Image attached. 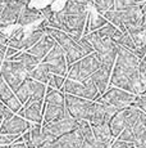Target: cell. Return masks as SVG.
<instances>
[{
	"mask_svg": "<svg viewBox=\"0 0 146 148\" xmlns=\"http://www.w3.org/2000/svg\"><path fill=\"white\" fill-rule=\"evenodd\" d=\"M139 62V57L132 50L118 45L117 59L112 70L109 84L133 93L135 95L142 94L146 85L140 77Z\"/></svg>",
	"mask_w": 146,
	"mask_h": 148,
	"instance_id": "obj_1",
	"label": "cell"
},
{
	"mask_svg": "<svg viewBox=\"0 0 146 148\" xmlns=\"http://www.w3.org/2000/svg\"><path fill=\"white\" fill-rule=\"evenodd\" d=\"M97 68H100V61L97 58L96 52L90 53L87 56L82 57L81 59H78L77 62L72 63L71 66H68L67 77L82 82L87 77H90Z\"/></svg>",
	"mask_w": 146,
	"mask_h": 148,
	"instance_id": "obj_2",
	"label": "cell"
},
{
	"mask_svg": "<svg viewBox=\"0 0 146 148\" xmlns=\"http://www.w3.org/2000/svg\"><path fill=\"white\" fill-rule=\"evenodd\" d=\"M0 76L9 85L10 89L16 92L24 79L28 77V72L22 62L14 59H5L0 68Z\"/></svg>",
	"mask_w": 146,
	"mask_h": 148,
	"instance_id": "obj_3",
	"label": "cell"
},
{
	"mask_svg": "<svg viewBox=\"0 0 146 148\" xmlns=\"http://www.w3.org/2000/svg\"><path fill=\"white\" fill-rule=\"evenodd\" d=\"M60 90L64 94L77 95V97H81V98L90 99V101H96L101 95L91 77H87L82 82L66 77V81H64L63 88Z\"/></svg>",
	"mask_w": 146,
	"mask_h": 148,
	"instance_id": "obj_4",
	"label": "cell"
},
{
	"mask_svg": "<svg viewBox=\"0 0 146 148\" xmlns=\"http://www.w3.org/2000/svg\"><path fill=\"white\" fill-rule=\"evenodd\" d=\"M64 99H66V108L72 117H74L76 120L90 121L96 101H90L72 94H64Z\"/></svg>",
	"mask_w": 146,
	"mask_h": 148,
	"instance_id": "obj_5",
	"label": "cell"
},
{
	"mask_svg": "<svg viewBox=\"0 0 146 148\" xmlns=\"http://www.w3.org/2000/svg\"><path fill=\"white\" fill-rule=\"evenodd\" d=\"M135 98L136 95L131 92H127L124 89H120L117 86H109L106 92L101 94L96 101H101L105 103H109L112 106L117 107L118 110H123L126 107H136L135 106Z\"/></svg>",
	"mask_w": 146,
	"mask_h": 148,
	"instance_id": "obj_6",
	"label": "cell"
},
{
	"mask_svg": "<svg viewBox=\"0 0 146 148\" xmlns=\"http://www.w3.org/2000/svg\"><path fill=\"white\" fill-rule=\"evenodd\" d=\"M41 62L47 67L50 73H55V75H62L67 77V72H68V64H67L66 53L62 49L59 44H55L51 48L49 53L41 59Z\"/></svg>",
	"mask_w": 146,
	"mask_h": 148,
	"instance_id": "obj_7",
	"label": "cell"
},
{
	"mask_svg": "<svg viewBox=\"0 0 146 148\" xmlns=\"http://www.w3.org/2000/svg\"><path fill=\"white\" fill-rule=\"evenodd\" d=\"M122 21L124 23V27L128 34H136L142 31V12L140 4L132 5L130 8L119 10Z\"/></svg>",
	"mask_w": 146,
	"mask_h": 148,
	"instance_id": "obj_8",
	"label": "cell"
},
{
	"mask_svg": "<svg viewBox=\"0 0 146 148\" xmlns=\"http://www.w3.org/2000/svg\"><path fill=\"white\" fill-rule=\"evenodd\" d=\"M31 124H32V122H30L27 119L14 113L10 119L1 122V125H0V134L22 135L24 132H27L31 127Z\"/></svg>",
	"mask_w": 146,
	"mask_h": 148,
	"instance_id": "obj_9",
	"label": "cell"
},
{
	"mask_svg": "<svg viewBox=\"0 0 146 148\" xmlns=\"http://www.w3.org/2000/svg\"><path fill=\"white\" fill-rule=\"evenodd\" d=\"M83 143V136L81 134L78 126L74 130L59 136L54 143L41 148H80Z\"/></svg>",
	"mask_w": 146,
	"mask_h": 148,
	"instance_id": "obj_10",
	"label": "cell"
},
{
	"mask_svg": "<svg viewBox=\"0 0 146 148\" xmlns=\"http://www.w3.org/2000/svg\"><path fill=\"white\" fill-rule=\"evenodd\" d=\"M43 125L51 134H54L57 138H59V136L74 130L76 127L78 126V120H76L71 115H67L66 117L60 119V120H58V121L50 122V124H43Z\"/></svg>",
	"mask_w": 146,
	"mask_h": 148,
	"instance_id": "obj_11",
	"label": "cell"
},
{
	"mask_svg": "<svg viewBox=\"0 0 146 148\" xmlns=\"http://www.w3.org/2000/svg\"><path fill=\"white\" fill-rule=\"evenodd\" d=\"M43 111H44L43 124H50V122L58 121L60 119L66 117L67 115H69L66 108V104H51V103H45L44 102Z\"/></svg>",
	"mask_w": 146,
	"mask_h": 148,
	"instance_id": "obj_12",
	"label": "cell"
},
{
	"mask_svg": "<svg viewBox=\"0 0 146 148\" xmlns=\"http://www.w3.org/2000/svg\"><path fill=\"white\" fill-rule=\"evenodd\" d=\"M55 44H57V41L54 40V38L50 36L49 34H45V35L36 42L33 47H31L30 49H27V52L33 54V56L37 57V58L41 61V59H43L44 57L51 50V48L54 47Z\"/></svg>",
	"mask_w": 146,
	"mask_h": 148,
	"instance_id": "obj_13",
	"label": "cell"
},
{
	"mask_svg": "<svg viewBox=\"0 0 146 148\" xmlns=\"http://www.w3.org/2000/svg\"><path fill=\"white\" fill-rule=\"evenodd\" d=\"M43 16H41V10L37 9V8H32L28 7V5H24L22 8V10L18 14V18H17V25L19 26H30L32 23H36V22L41 21Z\"/></svg>",
	"mask_w": 146,
	"mask_h": 148,
	"instance_id": "obj_14",
	"label": "cell"
},
{
	"mask_svg": "<svg viewBox=\"0 0 146 148\" xmlns=\"http://www.w3.org/2000/svg\"><path fill=\"white\" fill-rule=\"evenodd\" d=\"M113 68L106 67V66H100L90 77L92 79V81L95 82L97 90L100 94H104L106 92V89L109 88V81H110V75Z\"/></svg>",
	"mask_w": 146,
	"mask_h": 148,
	"instance_id": "obj_15",
	"label": "cell"
},
{
	"mask_svg": "<svg viewBox=\"0 0 146 148\" xmlns=\"http://www.w3.org/2000/svg\"><path fill=\"white\" fill-rule=\"evenodd\" d=\"M43 107H44V101H36L30 104H26V106H23L24 108L23 117L27 119L32 124H43L44 121Z\"/></svg>",
	"mask_w": 146,
	"mask_h": 148,
	"instance_id": "obj_16",
	"label": "cell"
},
{
	"mask_svg": "<svg viewBox=\"0 0 146 148\" xmlns=\"http://www.w3.org/2000/svg\"><path fill=\"white\" fill-rule=\"evenodd\" d=\"M92 126V132H94L95 140L99 144H101L104 148H109L110 144L113 143L114 136L112 134L110 126H109L108 122L101 125H91Z\"/></svg>",
	"mask_w": 146,
	"mask_h": 148,
	"instance_id": "obj_17",
	"label": "cell"
},
{
	"mask_svg": "<svg viewBox=\"0 0 146 148\" xmlns=\"http://www.w3.org/2000/svg\"><path fill=\"white\" fill-rule=\"evenodd\" d=\"M109 126H110L112 134H113L114 138H117L126 127H128L127 124V112H126V108L123 110H119L113 117L110 119V122H109Z\"/></svg>",
	"mask_w": 146,
	"mask_h": 148,
	"instance_id": "obj_18",
	"label": "cell"
},
{
	"mask_svg": "<svg viewBox=\"0 0 146 148\" xmlns=\"http://www.w3.org/2000/svg\"><path fill=\"white\" fill-rule=\"evenodd\" d=\"M28 85H30V99L23 104H30L32 102H36V101H44L45 98V94H46V84L44 82H40L37 80H33V79L28 77Z\"/></svg>",
	"mask_w": 146,
	"mask_h": 148,
	"instance_id": "obj_19",
	"label": "cell"
},
{
	"mask_svg": "<svg viewBox=\"0 0 146 148\" xmlns=\"http://www.w3.org/2000/svg\"><path fill=\"white\" fill-rule=\"evenodd\" d=\"M10 59H14V61L22 62V63L24 64V67H26L27 72H31V71H32L33 68H35L41 62L37 57H35L33 54L28 53L27 50H24V52H23V50H21V52L17 54L16 57H13V58H10Z\"/></svg>",
	"mask_w": 146,
	"mask_h": 148,
	"instance_id": "obj_20",
	"label": "cell"
},
{
	"mask_svg": "<svg viewBox=\"0 0 146 148\" xmlns=\"http://www.w3.org/2000/svg\"><path fill=\"white\" fill-rule=\"evenodd\" d=\"M50 75H51V73L49 72L47 67L45 66L43 62H40L31 72H28V77L33 79V80H37L40 82H44V84H46V85H47V81H49V79H50Z\"/></svg>",
	"mask_w": 146,
	"mask_h": 148,
	"instance_id": "obj_21",
	"label": "cell"
},
{
	"mask_svg": "<svg viewBox=\"0 0 146 148\" xmlns=\"http://www.w3.org/2000/svg\"><path fill=\"white\" fill-rule=\"evenodd\" d=\"M103 16L106 18V21L110 22V23H113L114 26H116L117 28H119L120 31L127 32V30H126V27H124V23H123V21H122V17H120L119 10H117V9L106 10V12L103 13Z\"/></svg>",
	"mask_w": 146,
	"mask_h": 148,
	"instance_id": "obj_22",
	"label": "cell"
},
{
	"mask_svg": "<svg viewBox=\"0 0 146 148\" xmlns=\"http://www.w3.org/2000/svg\"><path fill=\"white\" fill-rule=\"evenodd\" d=\"M30 134L33 146L39 148L43 143V124H31Z\"/></svg>",
	"mask_w": 146,
	"mask_h": 148,
	"instance_id": "obj_23",
	"label": "cell"
},
{
	"mask_svg": "<svg viewBox=\"0 0 146 148\" xmlns=\"http://www.w3.org/2000/svg\"><path fill=\"white\" fill-rule=\"evenodd\" d=\"M14 94L17 98L21 101L22 104H24L27 101L30 99V85H28V77L24 79L23 82L17 88V90L14 92Z\"/></svg>",
	"mask_w": 146,
	"mask_h": 148,
	"instance_id": "obj_24",
	"label": "cell"
},
{
	"mask_svg": "<svg viewBox=\"0 0 146 148\" xmlns=\"http://www.w3.org/2000/svg\"><path fill=\"white\" fill-rule=\"evenodd\" d=\"M94 9L100 14L114 9V0H94Z\"/></svg>",
	"mask_w": 146,
	"mask_h": 148,
	"instance_id": "obj_25",
	"label": "cell"
},
{
	"mask_svg": "<svg viewBox=\"0 0 146 148\" xmlns=\"http://www.w3.org/2000/svg\"><path fill=\"white\" fill-rule=\"evenodd\" d=\"M13 95H14V92L10 89V86L5 82L4 79L0 76V101L5 103V102L9 98H12Z\"/></svg>",
	"mask_w": 146,
	"mask_h": 148,
	"instance_id": "obj_26",
	"label": "cell"
},
{
	"mask_svg": "<svg viewBox=\"0 0 146 148\" xmlns=\"http://www.w3.org/2000/svg\"><path fill=\"white\" fill-rule=\"evenodd\" d=\"M116 44L117 45H122V47H124V48H127V49L132 50L133 53L136 52V44H135L133 39H132V36L128 32H123V35L118 39V41L116 42Z\"/></svg>",
	"mask_w": 146,
	"mask_h": 148,
	"instance_id": "obj_27",
	"label": "cell"
},
{
	"mask_svg": "<svg viewBox=\"0 0 146 148\" xmlns=\"http://www.w3.org/2000/svg\"><path fill=\"white\" fill-rule=\"evenodd\" d=\"M66 81V76H62V75H55V73H51L50 75V79L47 81V85L54 89H58L60 90L63 88V84Z\"/></svg>",
	"mask_w": 146,
	"mask_h": 148,
	"instance_id": "obj_28",
	"label": "cell"
},
{
	"mask_svg": "<svg viewBox=\"0 0 146 148\" xmlns=\"http://www.w3.org/2000/svg\"><path fill=\"white\" fill-rule=\"evenodd\" d=\"M5 104L8 106V108L9 110H12V112L13 113H18L19 112V110H21L22 107H23V104L21 103V101H19L18 98L16 97V94L12 97V98H9L7 102H5Z\"/></svg>",
	"mask_w": 146,
	"mask_h": 148,
	"instance_id": "obj_29",
	"label": "cell"
},
{
	"mask_svg": "<svg viewBox=\"0 0 146 148\" xmlns=\"http://www.w3.org/2000/svg\"><path fill=\"white\" fill-rule=\"evenodd\" d=\"M136 4H140V0H114V9L122 10Z\"/></svg>",
	"mask_w": 146,
	"mask_h": 148,
	"instance_id": "obj_30",
	"label": "cell"
},
{
	"mask_svg": "<svg viewBox=\"0 0 146 148\" xmlns=\"http://www.w3.org/2000/svg\"><path fill=\"white\" fill-rule=\"evenodd\" d=\"M116 139L124 140V142H131V143L135 144V135H133V132H132V127H126Z\"/></svg>",
	"mask_w": 146,
	"mask_h": 148,
	"instance_id": "obj_31",
	"label": "cell"
},
{
	"mask_svg": "<svg viewBox=\"0 0 146 148\" xmlns=\"http://www.w3.org/2000/svg\"><path fill=\"white\" fill-rule=\"evenodd\" d=\"M13 115H14V113L12 112V110H9L4 102L0 101V121L3 122L5 120H8V119H10Z\"/></svg>",
	"mask_w": 146,
	"mask_h": 148,
	"instance_id": "obj_32",
	"label": "cell"
},
{
	"mask_svg": "<svg viewBox=\"0 0 146 148\" xmlns=\"http://www.w3.org/2000/svg\"><path fill=\"white\" fill-rule=\"evenodd\" d=\"M21 135L18 134H0V147L14 143Z\"/></svg>",
	"mask_w": 146,
	"mask_h": 148,
	"instance_id": "obj_33",
	"label": "cell"
},
{
	"mask_svg": "<svg viewBox=\"0 0 146 148\" xmlns=\"http://www.w3.org/2000/svg\"><path fill=\"white\" fill-rule=\"evenodd\" d=\"M135 106L139 107L142 112L146 113V95L144 94H139L135 98Z\"/></svg>",
	"mask_w": 146,
	"mask_h": 148,
	"instance_id": "obj_34",
	"label": "cell"
},
{
	"mask_svg": "<svg viewBox=\"0 0 146 148\" xmlns=\"http://www.w3.org/2000/svg\"><path fill=\"white\" fill-rule=\"evenodd\" d=\"M139 73H140V77H141L142 82L146 85V57L140 59V62H139Z\"/></svg>",
	"mask_w": 146,
	"mask_h": 148,
	"instance_id": "obj_35",
	"label": "cell"
},
{
	"mask_svg": "<svg viewBox=\"0 0 146 148\" xmlns=\"http://www.w3.org/2000/svg\"><path fill=\"white\" fill-rule=\"evenodd\" d=\"M135 144L131 143V142H124V140H119V139H116L113 140V143L110 144L109 148H133Z\"/></svg>",
	"mask_w": 146,
	"mask_h": 148,
	"instance_id": "obj_36",
	"label": "cell"
},
{
	"mask_svg": "<svg viewBox=\"0 0 146 148\" xmlns=\"http://www.w3.org/2000/svg\"><path fill=\"white\" fill-rule=\"evenodd\" d=\"M40 10H41V16H43V18L45 21H49V19L53 17V14H54V10H53V8L50 4H47L46 7H44L43 9H40Z\"/></svg>",
	"mask_w": 146,
	"mask_h": 148,
	"instance_id": "obj_37",
	"label": "cell"
},
{
	"mask_svg": "<svg viewBox=\"0 0 146 148\" xmlns=\"http://www.w3.org/2000/svg\"><path fill=\"white\" fill-rule=\"evenodd\" d=\"M26 143H24V140H23V138H22V135L19 136L18 139L14 142V143H12V144H8V146H1L0 148H26Z\"/></svg>",
	"mask_w": 146,
	"mask_h": 148,
	"instance_id": "obj_38",
	"label": "cell"
},
{
	"mask_svg": "<svg viewBox=\"0 0 146 148\" xmlns=\"http://www.w3.org/2000/svg\"><path fill=\"white\" fill-rule=\"evenodd\" d=\"M47 4H49L47 0H31L27 5H28V7H32V8H37V9H43V8L46 7Z\"/></svg>",
	"mask_w": 146,
	"mask_h": 148,
	"instance_id": "obj_39",
	"label": "cell"
},
{
	"mask_svg": "<svg viewBox=\"0 0 146 148\" xmlns=\"http://www.w3.org/2000/svg\"><path fill=\"white\" fill-rule=\"evenodd\" d=\"M21 50L19 49H16V48H12V47H8L7 45V52H5V59H10L13 57H16Z\"/></svg>",
	"mask_w": 146,
	"mask_h": 148,
	"instance_id": "obj_40",
	"label": "cell"
},
{
	"mask_svg": "<svg viewBox=\"0 0 146 148\" xmlns=\"http://www.w3.org/2000/svg\"><path fill=\"white\" fill-rule=\"evenodd\" d=\"M80 148H104V147L101 146V144L97 143V142H87V140L83 139V143Z\"/></svg>",
	"mask_w": 146,
	"mask_h": 148,
	"instance_id": "obj_41",
	"label": "cell"
},
{
	"mask_svg": "<svg viewBox=\"0 0 146 148\" xmlns=\"http://www.w3.org/2000/svg\"><path fill=\"white\" fill-rule=\"evenodd\" d=\"M5 52H7V45L0 44V68H1L3 62L5 61Z\"/></svg>",
	"mask_w": 146,
	"mask_h": 148,
	"instance_id": "obj_42",
	"label": "cell"
},
{
	"mask_svg": "<svg viewBox=\"0 0 146 148\" xmlns=\"http://www.w3.org/2000/svg\"><path fill=\"white\" fill-rule=\"evenodd\" d=\"M140 7H141L142 17H144V18H146V4H144V3H141V4H140Z\"/></svg>",
	"mask_w": 146,
	"mask_h": 148,
	"instance_id": "obj_43",
	"label": "cell"
},
{
	"mask_svg": "<svg viewBox=\"0 0 146 148\" xmlns=\"http://www.w3.org/2000/svg\"><path fill=\"white\" fill-rule=\"evenodd\" d=\"M141 27H142V31H144V34L146 35V18H144V17H142V25H141Z\"/></svg>",
	"mask_w": 146,
	"mask_h": 148,
	"instance_id": "obj_44",
	"label": "cell"
},
{
	"mask_svg": "<svg viewBox=\"0 0 146 148\" xmlns=\"http://www.w3.org/2000/svg\"><path fill=\"white\" fill-rule=\"evenodd\" d=\"M136 148H146V143L141 144V146H139V147H136Z\"/></svg>",
	"mask_w": 146,
	"mask_h": 148,
	"instance_id": "obj_45",
	"label": "cell"
},
{
	"mask_svg": "<svg viewBox=\"0 0 146 148\" xmlns=\"http://www.w3.org/2000/svg\"><path fill=\"white\" fill-rule=\"evenodd\" d=\"M23 1H24V3H26V4H28V3L31 1V0H23Z\"/></svg>",
	"mask_w": 146,
	"mask_h": 148,
	"instance_id": "obj_46",
	"label": "cell"
},
{
	"mask_svg": "<svg viewBox=\"0 0 146 148\" xmlns=\"http://www.w3.org/2000/svg\"><path fill=\"white\" fill-rule=\"evenodd\" d=\"M144 95H146V86H145V90H144V93H142Z\"/></svg>",
	"mask_w": 146,
	"mask_h": 148,
	"instance_id": "obj_47",
	"label": "cell"
},
{
	"mask_svg": "<svg viewBox=\"0 0 146 148\" xmlns=\"http://www.w3.org/2000/svg\"><path fill=\"white\" fill-rule=\"evenodd\" d=\"M0 30H1V26H0Z\"/></svg>",
	"mask_w": 146,
	"mask_h": 148,
	"instance_id": "obj_48",
	"label": "cell"
},
{
	"mask_svg": "<svg viewBox=\"0 0 146 148\" xmlns=\"http://www.w3.org/2000/svg\"><path fill=\"white\" fill-rule=\"evenodd\" d=\"M0 125H1V121H0Z\"/></svg>",
	"mask_w": 146,
	"mask_h": 148,
	"instance_id": "obj_49",
	"label": "cell"
},
{
	"mask_svg": "<svg viewBox=\"0 0 146 148\" xmlns=\"http://www.w3.org/2000/svg\"><path fill=\"white\" fill-rule=\"evenodd\" d=\"M26 148H28V147H26Z\"/></svg>",
	"mask_w": 146,
	"mask_h": 148,
	"instance_id": "obj_50",
	"label": "cell"
}]
</instances>
